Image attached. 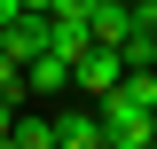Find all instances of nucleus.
<instances>
[{"instance_id": "nucleus-1", "label": "nucleus", "mask_w": 157, "mask_h": 149, "mask_svg": "<svg viewBox=\"0 0 157 149\" xmlns=\"http://www.w3.org/2000/svg\"><path fill=\"white\" fill-rule=\"evenodd\" d=\"M94 118H102V149H149L157 141V110L141 94H126V86L94 94Z\"/></svg>"}, {"instance_id": "nucleus-2", "label": "nucleus", "mask_w": 157, "mask_h": 149, "mask_svg": "<svg viewBox=\"0 0 157 149\" xmlns=\"http://www.w3.org/2000/svg\"><path fill=\"white\" fill-rule=\"evenodd\" d=\"M118 78H126V55H118V47H86V55L71 63V86L86 94V102H94V94H110Z\"/></svg>"}, {"instance_id": "nucleus-3", "label": "nucleus", "mask_w": 157, "mask_h": 149, "mask_svg": "<svg viewBox=\"0 0 157 149\" xmlns=\"http://www.w3.org/2000/svg\"><path fill=\"white\" fill-rule=\"evenodd\" d=\"M24 94H32V102H63V94H71V63L39 47V55L24 63Z\"/></svg>"}, {"instance_id": "nucleus-4", "label": "nucleus", "mask_w": 157, "mask_h": 149, "mask_svg": "<svg viewBox=\"0 0 157 149\" xmlns=\"http://www.w3.org/2000/svg\"><path fill=\"white\" fill-rule=\"evenodd\" d=\"M55 149H102L94 102H63V110H55Z\"/></svg>"}, {"instance_id": "nucleus-5", "label": "nucleus", "mask_w": 157, "mask_h": 149, "mask_svg": "<svg viewBox=\"0 0 157 149\" xmlns=\"http://www.w3.org/2000/svg\"><path fill=\"white\" fill-rule=\"evenodd\" d=\"M0 47H8L16 63H32L39 47H47V16H39V8H16V16L0 24Z\"/></svg>"}, {"instance_id": "nucleus-6", "label": "nucleus", "mask_w": 157, "mask_h": 149, "mask_svg": "<svg viewBox=\"0 0 157 149\" xmlns=\"http://www.w3.org/2000/svg\"><path fill=\"white\" fill-rule=\"evenodd\" d=\"M86 47H94V32H86V16H47V55L78 63Z\"/></svg>"}, {"instance_id": "nucleus-7", "label": "nucleus", "mask_w": 157, "mask_h": 149, "mask_svg": "<svg viewBox=\"0 0 157 149\" xmlns=\"http://www.w3.org/2000/svg\"><path fill=\"white\" fill-rule=\"evenodd\" d=\"M8 141L16 149H55V110H32V102H24L16 126H8Z\"/></svg>"}, {"instance_id": "nucleus-8", "label": "nucleus", "mask_w": 157, "mask_h": 149, "mask_svg": "<svg viewBox=\"0 0 157 149\" xmlns=\"http://www.w3.org/2000/svg\"><path fill=\"white\" fill-rule=\"evenodd\" d=\"M94 0H47V16H86Z\"/></svg>"}, {"instance_id": "nucleus-9", "label": "nucleus", "mask_w": 157, "mask_h": 149, "mask_svg": "<svg viewBox=\"0 0 157 149\" xmlns=\"http://www.w3.org/2000/svg\"><path fill=\"white\" fill-rule=\"evenodd\" d=\"M8 126H16V102H8V94H0V141H8Z\"/></svg>"}, {"instance_id": "nucleus-10", "label": "nucleus", "mask_w": 157, "mask_h": 149, "mask_svg": "<svg viewBox=\"0 0 157 149\" xmlns=\"http://www.w3.org/2000/svg\"><path fill=\"white\" fill-rule=\"evenodd\" d=\"M16 8H24V0H0V24H8V16H16Z\"/></svg>"}]
</instances>
